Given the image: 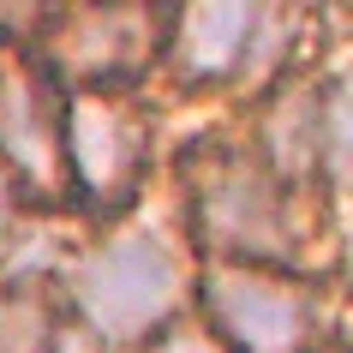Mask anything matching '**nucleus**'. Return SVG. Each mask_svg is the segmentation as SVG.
I'll list each match as a JSON object with an SVG mask.
<instances>
[{"label": "nucleus", "instance_id": "f03ea898", "mask_svg": "<svg viewBox=\"0 0 353 353\" xmlns=\"http://www.w3.org/2000/svg\"><path fill=\"white\" fill-rule=\"evenodd\" d=\"M180 186H186V222L204 258L228 263H276L299 270L305 258V192L281 186L258 162L245 138H192L180 156Z\"/></svg>", "mask_w": 353, "mask_h": 353}, {"label": "nucleus", "instance_id": "6e6552de", "mask_svg": "<svg viewBox=\"0 0 353 353\" xmlns=\"http://www.w3.org/2000/svg\"><path fill=\"white\" fill-rule=\"evenodd\" d=\"M60 335H66V312L48 288L0 281V353H60Z\"/></svg>", "mask_w": 353, "mask_h": 353}, {"label": "nucleus", "instance_id": "9b49d317", "mask_svg": "<svg viewBox=\"0 0 353 353\" xmlns=\"http://www.w3.org/2000/svg\"><path fill=\"white\" fill-rule=\"evenodd\" d=\"M19 204H24V192H19V180L0 168V240L12 234V222H19Z\"/></svg>", "mask_w": 353, "mask_h": 353}, {"label": "nucleus", "instance_id": "20e7f679", "mask_svg": "<svg viewBox=\"0 0 353 353\" xmlns=\"http://www.w3.org/2000/svg\"><path fill=\"white\" fill-rule=\"evenodd\" d=\"M66 186L72 204L96 216H120L138 204L156 168V114L138 90H66Z\"/></svg>", "mask_w": 353, "mask_h": 353}, {"label": "nucleus", "instance_id": "f257e3e1", "mask_svg": "<svg viewBox=\"0 0 353 353\" xmlns=\"http://www.w3.org/2000/svg\"><path fill=\"white\" fill-rule=\"evenodd\" d=\"M198 294L186 245L156 222H114L84 240L60 276V312L102 353H138L144 341L180 323Z\"/></svg>", "mask_w": 353, "mask_h": 353}, {"label": "nucleus", "instance_id": "423d86ee", "mask_svg": "<svg viewBox=\"0 0 353 353\" xmlns=\"http://www.w3.org/2000/svg\"><path fill=\"white\" fill-rule=\"evenodd\" d=\"M60 90L24 37L0 42V168L19 180L24 204H72L66 186V132H60Z\"/></svg>", "mask_w": 353, "mask_h": 353}, {"label": "nucleus", "instance_id": "1a4fd4ad", "mask_svg": "<svg viewBox=\"0 0 353 353\" xmlns=\"http://www.w3.org/2000/svg\"><path fill=\"white\" fill-rule=\"evenodd\" d=\"M323 180L335 186V204L353 210V60L323 78Z\"/></svg>", "mask_w": 353, "mask_h": 353}, {"label": "nucleus", "instance_id": "0eeeda50", "mask_svg": "<svg viewBox=\"0 0 353 353\" xmlns=\"http://www.w3.org/2000/svg\"><path fill=\"white\" fill-rule=\"evenodd\" d=\"M258 30H263V6H252V0L180 6V12H168L162 66L180 90H234L252 78Z\"/></svg>", "mask_w": 353, "mask_h": 353}, {"label": "nucleus", "instance_id": "39448f33", "mask_svg": "<svg viewBox=\"0 0 353 353\" xmlns=\"http://www.w3.org/2000/svg\"><path fill=\"white\" fill-rule=\"evenodd\" d=\"M162 37L168 12L156 6H60L24 42L60 90H138V78L162 66Z\"/></svg>", "mask_w": 353, "mask_h": 353}, {"label": "nucleus", "instance_id": "7ed1b4c3", "mask_svg": "<svg viewBox=\"0 0 353 353\" xmlns=\"http://www.w3.org/2000/svg\"><path fill=\"white\" fill-rule=\"evenodd\" d=\"M198 312L228 353H317L323 299L299 270L198 258Z\"/></svg>", "mask_w": 353, "mask_h": 353}, {"label": "nucleus", "instance_id": "9d476101", "mask_svg": "<svg viewBox=\"0 0 353 353\" xmlns=\"http://www.w3.org/2000/svg\"><path fill=\"white\" fill-rule=\"evenodd\" d=\"M138 353H228V347L216 341V330H210L204 317H180V323H168L156 341H144Z\"/></svg>", "mask_w": 353, "mask_h": 353}]
</instances>
